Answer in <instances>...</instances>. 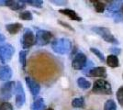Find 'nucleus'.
Instances as JSON below:
<instances>
[{
  "mask_svg": "<svg viewBox=\"0 0 123 110\" xmlns=\"http://www.w3.org/2000/svg\"><path fill=\"white\" fill-rule=\"evenodd\" d=\"M6 29L10 33L11 35H15L22 29V24L20 23H10L6 25Z\"/></svg>",
  "mask_w": 123,
  "mask_h": 110,
  "instance_id": "4468645a",
  "label": "nucleus"
},
{
  "mask_svg": "<svg viewBox=\"0 0 123 110\" xmlns=\"http://www.w3.org/2000/svg\"><path fill=\"white\" fill-rule=\"evenodd\" d=\"M51 48L53 52L58 54H66L72 49V42L65 38L57 39L51 42Z\"/></svg>",
  "mask_w": 123,
  "mask_h": 110,
  "instance_id": "f257e3e1",
  "label": "nucleus"
},
{
  "mask_svg": "<svg viewBox=\"0 0 123 110\" xmlns=\"http://www.w3.org/2000/svg\"><path fill=\"white\" fill-rule=\"evenodd\" d=\"M0 110H14L13 109V106L10 103H8L7 101L5 102H2L1 105H0Z\"/></svg>",
  "mask_w": 123,
  "mask_h": 110,
  "instance_id": "cd10ccee",
  "label": "nucleus"
},
{
  "mask_svg": "<svg viewBox=\"0 0 123 110\" xmlns=\"http://www.w3.org/2000/svg\"><path fill=\"white\" fill-rule=\"evenodd\" d=\"M104 110H117V105L114 100H108L104 105Z\"/></svg>",
  "mask_w": 123,
  "mask_h": 110,
  "instance_id": "b1692460",
  "label": "nucleus"
},
{
  "mask_svg": "<svg viewBox=\"0 0 123 110\" xmlns=\"http://www.w3.org/2000/svg\"><path fill=\"white\" fill-rule=\"evenodd\" d=\"M26 6V4L25 2H24V0L23 1H12V4L11 6H9V8L12 9V10L14 11H18V10H22L23 8H25Z\"/></svg>",
  "mask_w": 123,
  "mask_h": 110,
  "instance_id": "f3484780",
  "label": "nucleus"
},
{
  "mask_svg": "<svg viewBox=\"0 0 123 110\" xmlns=\"http://www.w3.org/2000/svg\"><path fill=\"white\" fill-rule=\"evenodd\" d=\"M114 20L115 22H122L123 21V16L120 13H117L114 17Z\"/></svg>",
  "mask_w": 123,
  "mask_h": 110,
  "instance_id": "473e14b6",
  "label": "nucleus"
},
{
  "mask_svg": "<svg viewBox=\"0 0 123 110\" xmlns=\"http://www.w3.org/2000/svg\"><path fill=\"white\" fill-rule=\"evenodd\" d=\"M35 44V35L30 29H26L22 38H21V45L24 49H30Z\"/></svg>",
  "mask_w": 123,
  "mask_h": 110,
  "instance_id": "6e6552de",
  "label": "nucleus"
},
{
  "mask_svg": "<svg viewBox=\"0 0 123 110\" xmlns=\"http://www.w3.org/2000/svg\"><path fill=\"white\" fill-rule=\"evenodd\" d=\"M87 63V58L83 52H78L73 60L72 66L74 70H83L86 67Z\"/></svg>",
  "mask_w": 123,
  "mask_h": 110,
  "instance_id": "1a4fd4ad",
  "label": "nucleus"
},
{
  "mask_svg": "<svg viewBox=\"0 0 123 110\" xmlns=\"http://www.w3.org/2000/svg\"><path fill=\"white\" fill-rule=\"evenodd\" d=\"M51 2L57 6H64L67 4V1H63V0H51Z\"/></svg>",
  "mask_w": 123,
  "mask_h": 110,
  "instance_id": "7c9ffc66",
  "label": "nucleus"
},
{
  "mask_svg": "<svg viewBox=\"0 0 123 110\" xmlns=\"http://www.w3.org/2000/svg\"><path fill=\"white\" fill-rule=\"evenodd\" d=\"M109 52L112 53V55L117 56V55H118L119 53L121 52V50L119 48H110L109 49Z\"/></svg>",
  "mask_w": 123,
  "mask_h": 110,
  "instance_id": "c756f323",
  "label": "nucleus"
},
{
  "mask_svg": "<svg viewBox=\"0 0 123 110\" xmlns=\"http://www.w3.org/2000/svg\"><path fill=\"white\" fill-rule=\"evenodd\" d=\"M92 91L94 94H112V88L111 84L106 80L103 79H98L95 81L93 84Z\"/></svg>",
  "mask_w": 123,
  "mask_h": 110,
  "instance_id": "f03ea898",
  "label": "nucleus"
},
{
  "mask_svg": "<svg viewBox=\"0 0 123 110\" xmlns=\"http://www.w3.org/2000/svg\"><path fill=\"white\" fill-rule=\"evenodd\" d=\"M93 3V6L95 7V10L97 11L98 13H103L105 9H106V5L101 2V1H98V0H92L91 1Z\"/></svg>",
  "mask_w": 123,
  "mask_h": 110,
  "instance_id": "6ab92c4d",
  "label": "nucleus"
},
{
  "mask_svg": "<svg viewBox=\"0 0 123 110\" xmlns=\"http://www.w3.org/2000/svg\"><path fill=\"white\" fill-rule=\"evenodd\" d=\"M27 86L29 87V89L31 91V94L33 96H37L40 91H41V85L39 83H37L34 79H32L31 77H26L25 79Z\"/></svg>",
  "mask_w": 123,
  "mask_h": 110,
  "instance_id": "9d476101",
  "label": "nucleus"
},
{
  "mask_svg": "<svg viewBox=\"0 0 123 110\" xmlns=\"http://www.w3.org/2000/svg\"><path fill=\"white\" fill-rule=\"evenodd\" d=\"M52 33L45 29H39L35 36V43L39 46H45L51 42Z\"/></svg>",
  "mask_w": 123,
  "mask_h": 110,
  "instance_id": "39448f33",
  "label": "nucleus"
},
{
  "mask_svg": "<svg viewBox=\"0 0 123 110\" xmlns=\"http://www.w3.org/2000/svg\"><path fill=\"white\" fill-rule=\"evenodd\" d=\"M15 53V48L11 44L6 43L0 46V63L5 64L10 61Z\"/></svg>",
  "mask_w": 123,
  "mask_h": 110,
  "instance_id": "20e7f679",
  "label": "nucleus"
},
{
  "mask_svg": "<svg viewBox=\"0 0 123 110\" xmlns=\"http://www.w3.org/2000/svg\"><path fill=\"white\" fill-rule=\"evenodd\" d=\"M117 99L120 106L123 107V86L119 87L117 91Z\"/></svg>",
  "mask_w": 123,
  "mask_h": 110,
  "instance_id": "bb28decb",
  "label": "nucleus"
},
{
  "mask_svg": "<svg viewBox=\"0 0 123 110\" xmlns=\"http://www.w3.org/2000/svg\"><path fill=\"white\" fill-rule=\"evenodd\" d=\"M15 94H16V105L20 108L22 107L26 102V94L23 88V85L21 82H17L15 87Z\"/></svg>",
  "mask_w": 123,
  "mask_h": 110,
  "instance_id": "0eeeda50",
  "label": "nucleus"
},
{
  "mask_svg": "<svg viewBox=\"0 0 123 110\" xmlns=\"http://www.w3.org/2000/svg\"><path fill=\"white\" fill-rule=\"evenodd\" d=\"M72 105L74 107H76V108L85 107V99H84V97L74 98V99L72 101Z\"/></svg>",
  "mask_w": 123,
  "mask_h": 110,
  "instance_id": "4be33fe9",
  "label": "nucleus"
},
{
  "mask_svg": "<svg viewBox=\"0 0 123 110\" xmlns=\"http://www.w3.org/2000/svg\"><path fill=\"white\" fill-rule=\"evenodd\" d=\"M77 84H78V86L83 90L89 89V88L91 87V83H90L88 80H86V78H84V77L78 78V80H77Z\"/></svg>",
  "mask_w": 123,
  "mask_h": 110,
  "instance_id": "a211bd4d",
  "label": "nucleus"
},
{
  "mask_svg": "<svg viewBox=\"0 0 123 110\" xmlns=\"http://www.w3.org/2000/svg\"><path fill=\"white\" fill-rule=\"evenodd\" d=\"M59 12L61 14H63L64 16L68 17L70 19L76 21H82V17L77 14L76 12L73 9H69V8H64V9H60Z\"/></svg>",
  "mask_w": 123,
  "mask_h": 110,
  "instance_id": "ddd939ff",
  "label": "nucleus"
},
{
  "mask_svg": "<svg viewBox=\"0 0 123 110\" xmlns=\"http://www.w3.org/2000/svg\"><path fill=\"white\" fill-rule=\"evenodd\" d=\"M13 0H0V6H10Z\"/></svg>",
  "mask_w": 123,
  "mask_h": 110,
  "instance_id": "2f4dec72",
  "label": "nucleus"
},
{
  "mask_svg": "<svg viewBox=\"0 0 123 110\" xmlns=\"http://www.w3.org/2000/svg\"><path fill=\"white\" fill-rule=\"evenodd\" d=\"M90 52H93L97 57H98V59L100 60V61H102V62H105V57H104V54H103L97 48H90Z\"/></svg>",
  "mask_w": 123,
  "mask_h": 110,
  "instance_id": "a878e982",
  "label": "nucleus"
},
{
  "mask_svg": "<svg viewBox=\"0 0 123 110\" xmlns=\"http://www.w3.org/2000/svg\"><path fill=\"white\" fill-rule=\"evenodd\" d=\"M92 30L95 32V33H97L98 35H99L105 41L109 42V43H112V44H116V45H118V40L111 34L110 29H108V28L94 27V28H92Z\"/></svg>",
  "mask_w": 123,
  "mask_h": 110,
  "instance_id": "7ed1b4c3",
  "label": "nucleus"
},
{
  "mask_svg": "<svg viewBox=\"0 0 123 110\" xmlns=\"http://www.w3.org/2000/svg\"><path fill=\"white\" fill-rule=\"evenodd\" d=\"M122 12H123V7H122Z\"/></svg>",
  "mask_w": 123,
  "mask_h": 110,
  "instance_id": "f704fd0d",
  "label": "nucleus"
},
{
  "mask_svg": "<svg viewBox=\"0 0 123 110\" xmlns=\"http://www.w3.org/2000/svg\"><path fill=\"white\" fill-rule=\"evenodd\" d=\"M121 6V1H113L111 4L108 6V12H115V13H118V10Z\"/></svg>",
  "mask_w": 123,
  "mask_h": 110,
  "instance_id": "aec40b11",
  "label": "nucleus"
},
{
  "mask_svg": "<svg viewBox=\"0 0 123 110\" xmlns=\"http://www.w3.org/2000/svg\"><path fill=\"white\" fill-rule=\"evenodd\" d=\"M18 17L22 19V20H32L33 19V16H32V13L31 11H22L19 13Z\"/></svg>",
  "mask_w": 123,
  "mask_h": 110,
  "instance_id": "5701e85b",
  "label": "nucleus"
},
{
  "mask_svg": "<svg viewBox=\"0 0 123 110\" xmlns=\"http://www.w3.org/2000/svg\"><path fill=\"white\" fill-rule=\"evenodd\" d=\"M13 72L8 65H0V81H7L12 77Z\"/></svg>",
  "mask_w": 123,
  "mask_h": 110,
  "instance_id": "9b49d317",
  "label": "nucleus"
},
{
  "mask_svg": "<svg viewBox=\"0 0 123 110\" xmlns=\"http://www.w3.org/2000/svg\"><path fill=\"white\" fill-rule=\"evenodd\" d=\"M45 110H53L52 108H47V109H45Z\"/></svg>",
  "mask_w": 123,
  "mask_h": 110,
  "instance_id": "72a5a7b5",
  "label": "nucleus"
},
{
  "mask_svg": "<svg viewBox=\"0 0 123 110\" xmlns=\"http://www.w3.org/2000/svg\"><path fill=\"white\" fill-rule=\"evenodd\" d=\"M88 74L92 77H107V69L102 66L94 67L89 70Z\"/></svg>",
  "mask_w": 123,
  "mask_h": 110,
  "instance_id": "f8f14e48",
  "label": "nucleus"
},
{
  "mask_svg": "<svg viewBox=\"0 0 123 110\" xmlns=\"http://www.w3.org/2000/svg\"><path fill=\"white\" fill-rule=\"evenodd\" d=\"M27 55H28L27 51H20L19 52V63H20L23 70H25L26 65H27Z\"/></svg>",
  "mask_w": 123,
  "mask_h": 110,
  "instance_id": "412c9836",
  "label": "nucleus"
},
{
  "mask_svg": "<svg viewBox=\"0 0 123 110\" xmlns=\"http://www.w3.org/2000/svg\"><path fill=\"white\" fill-rule=\"evenodd\" d=\"M31 110H45V103L41 97L36 98L31 105Z\"/></svg>",
  "mask_w": 123,
  "mask_h": 110,
  "instance_id": "2eb2a0df",
  "label": "nucleus"
},
{
  "mask_svg": "<svg viewBox=\"0 0 123 110\" xmlns=\"http://www.w3.org/2000/svg\"><path fill=\"white\" fill-rule=\"evenodd\" d=\"M24 2L28 3L29 5L32 6L34 7H38V8L42 7V5H43V1H41V0H24Z\"/></svg>",
  "mask_w": 123,
  "mask_h": 110,
  "instance_id": "393cba45",
  "label": "nucleus"
},
{
  "mask_svg": "<svg viewBox=\"0 0 123 110\" xmlns=\"http://www.w3.org/2000/svg\"><path fill=\"white\" fill-rule=\"evenodd\" d=\"M15 87L16 83L13 81H8L3 84L0 87V96L2 97V99H10L13 95V93L15 92Z\"/></svg>",
  "mask_w": 123,
  "mask_h": 110,
  "instance_id": "423d86ee",
  "label": "nucleus"
},
{
  "mask_svg": "<svg viewBox=\"0 0 123 110\" xmlns=\"http://www.w3.org/2000/svg\"><path fill=\"white\" fill-rule=\"evenodd\" d=\"M107 64H108L109 67L111 68H116V67H118L119 66V62H118V59L117 56L115 55H108L107 57Z\"/></svg>",
  "mask_w": 123,
  "mask_h": 110,
  "instance_id": "dca6fc26",
  "label": "nucleus"
},
{
  "mask_svg": "<svg viewBox=\"0 0 123 110\" xmlns=\"http://www.w3.org/2000/svg\"><path fill=\"white\" fill-rule=\"evenodd\" d=\"M58 23H59L61 26L64 27V28H66L67 29H69V30H71V31H74V28H72V27H71V25H69L68 23H65V22H63V21H61V20H58Z\"/></svg>",
  "mask_w": 123,
  "mask_h": 110,
  "instance_id": "c85d7f7f",
  "label": "nucleus"
}]
</instances>
